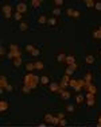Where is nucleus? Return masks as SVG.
Masks as SVG:
<instances>
[{
	"mask_svg": "<svg viewBox=\"0 0 101 127\" xmlns=\"http://www.w3.org/2000/svg\"><path fill=\"white\" fill-rule=\"evenodd\" d=\"M39 81H40V77H38V76L34 74V73H27L23 77V85L30 87L31 89H35Z\"/></svg>",
	"mask_w": 101,
	"mask_h": 127,
	"instance_id": "1",
	"label": "nucleus"
},
{
	"mask_svg": "<svg viewBox=\"0 0 101 127\" xmlns=\"http://www.w3.org/2000/svg\"><path fill=\"white\" fill-rule=\"evenodd\" d=\"M15 11H18V12H20V14H26L27 4L24 3V1H20V3H18L16 7H15Z\"/></svg>",
	"mask_w": 101,
	"mask_h": 127,
	"instance_id": "2",
	"label": "nucleus"
},
{
	"mask_svg": "<svg viewBox=\"0 0 101 127\" xmlns=\"http://www.w3.org/2000/svg\"><path fill=\"white\" fill-rule=\"evenodd\" d=\"M58 93L61 95V99H62V100H69V99H70V96H71L70 92H69V91H66V89H63V91L59 89V92H58Z\"/></svg>",
	"mask_w": 101,
	"mask_h": 127,
	"instance_id": "3",
	"label": "nucleus"
},
{
	"mask_svg": "<svg viewBox=\"0 0 101 127\" xmlns=\"http://www.w3.org/2000/svg\"><path fill=\"white\" fill-rule=\"evenodd\" d=\"M3 14L4 15L13 14V12H12V6H11V4H4V6H3Z\"/></svg>",
	"mask_w": 101,
	"mask_h": 127,
	"instance_id": "4",
	"label": "nucleus"
},
{
	"mask_svg": "<svg viewBox=\"0 0 101 127\" xmlns=\"http://www.w3.org/2000/svg\"><path fill=\"white\" fill-rule=\"evenodd\" d=\"M49 88H50V91L51 92H59V84H57V82H50V84H49Z\"/></svg>",
	"mask_w": 101,
	"mask_h": 127,
	"instance_id": "5",
	"label": "nucleus"
},
{
	"mask_svg": "<svg viewBox=\"0 0 101 127\" xmlns=\"http://www.w3.org/2000/svg\"><path fill=\"white\" fill-rule=\"evenodd\" d=\"M47 24H49L50 27H55V26H58V19H57V18H54V16L49 18V20H47Z\"/></svg>",
	"mask_w": 101,
	"mask_h": 127,
	"instance_id": "6",
	"label": "nucleus"
},
{
	"mask_svg": "<svg viewBox=\"0 0 101 127\" xmlns=\"http://www.w3.org/2000/svg\"><path fill=\"white\" fill-rule=\"evenodd\" d=\"M67 64V66L69 65H73V64H76V57H74L73 54H69L66 55V61H65Z\"/></svg>",
	"mask_w": 101,
	"mask_h": 127,
	"instance_id": "7",
	"label": "nucleus"
},
{
	"mask_svg": "<svg viewBox=\"0 0 101 127\" xmlns=\"http://www.w3.org/2000/svg\"><path fill=\"white\" fill-rule=\"evenodd\" d=\"M7 110H8V103H7L6 100H1V101H0V112L3 114V112H6Z\"/></svg>",
	"mask_w": 101,
	"mask_h": 127,
	"instance_id": "8",
	"label": "nucleus"
},
{
	"mask_svg": "<svg viewBox=\"0 0 101 127\" xmlns=\"http://www.w3.org/2000/svg\"><path fill=\"white\" fill-rule=\"evenodd\" d=\"M40 84L42 85H49L50 84V79H49V76H46V74H43L42 77H40Z\"/></svg>",
	"mask_w": 101,
	"mask_h": 127,
	"instance_id": "9",
	"label": "nucleus"
},
{
	"mask_svg": "<svg viewBox=\"0 0 101 127\" xmlns=\"http://www.w3.org/2000/svg\"><path fill=\"white\" fill-rule=\"evenodd\" d=\"M44 122H46V123L54 124V115H51V114H46V115H44Z\"/></svg>",
	"mask_w": 101,
	"mask_h": 127,
	"instance_id": "10",
	"label": "nucleus"
},
{
	"mask_svg": "<svg viewBox=\"0 0 101 127\" xmlns=\"http://www.w3.org/2000/svg\"><path fill=\"white\" fill-rule=\"evenodd\" d=\"M94 61H96V58H94L92 54H89V55H86V57H85V62H86L88 65H92V64H94Z\"/></svg>",
	"mask_w": 101,
	"mask_h": 127,
	"instance_id": "11",
	"label": "nucleus"
},
{
	"mask_svg": "<svg viewBox=\"0 0 101 127\" xmlns=\"http://www.w3.org/2000/svg\"><path fill=\"white\" fill-rule=\"evenodd\" d=\"M86 89L89 93H93V95H96V92H97V88L93 85V84H89V85H86Z\"/></svg>",
	"mask_w": 101,
	"mask_h": 127,
	"instance_id": "12",
	"label": "nucleus"
},
{
	"mask_svg": "<svg viewBox=\"0 0 101 127\" xmlns=\"http://www.w3.org/2000/svg\"><path fill=\"white\" fill-rule=\"evenodd\" d=\"M47 20H49V18H47L46 15H40V16L38 18V23L39 24H46Z\"/></svg>",
	"mask_w": 101,
	"mask_h": 127,
	"instance_id": "13",
	"label": "nucleus"
},
{
	"mask_svg": "<svg viewBox=\"0 0 101 127\" xmlns=\"http://www.w3.org/2000/svg\"><path fill=\"white\" fill-rule=\"evenodd\" d=\"M8 85V82H7V77L6 76H1L0 77V88H6Z\"/></svg>",
	"mask_w": 101,
	"mask_h": 127,
	"instance_id": "14",
	"label": "nucleus"
},
{
	"mask_svg": "<svg viewBox=\"0 0 101 127\" xmlns=\"http://www.w3.org/2000/svg\"><path fill=\"white\" fill-rule=\"evenodd\" d=\"M92 37H93V39H97V41L98 39H101V33L98 31V28L92 31Z\"/></svg>",
	"mask_w": 101,
	"mask_h": 127,
	"instance_id": "15",
	"label": "nucleus"
},
{
	"mask_svg": "<svg viewBox=\"0 0 101 127\" xmlns=\"http://www.w3.org/2000/svg\"><path fill=\"white\" fill-rule=\"evenodd\" d=\"M55 60H57V62H65L66 61V54H65V53H59Z\"/></svg>",
	"mask_w": 101,
	"mask_h": 127,
	"instance_id": "16",
	"label": "nucleus"
},
{
	"mask_svg": "<svg viewBox=\"0 0 101 127\" xmlns=\"http://www.w3.org/2000/svg\"><path fill=\"white\" fill-rule=\"evenodd\" d=\"M22 18H23V14H20V12H18V11H13V19H15V20L23 22L22 20Z\"/></svg>",
	"mask_w": 101,
	"mask_h": 127,
	"instance_id": "17",
	"label": "nucleus"
},
{
	"mask_svg": "<svg viewBox=\"0 0 101 127\" xmlns=\"http://www.w3.org/2000/svg\"><path fill=\"white\" fill-rule=\"evenodd\" d=\"M22 64H23V61H22V57H15V58H13V65L16 66V68H19Z\"/></svg>",
	"mask_w": 101,
	"mask_h": 127,
	"instance_id": "18",
	"label": "nucleus"
},
{
	"mask_svg": "<svg viewBox=\"0 0 101 127\" xmlns=\"http://www.w3.org/2000/svg\"><path fill=\"white\" fill-rule=\"evenodd\" d=\"M26 69L28 70V73H31V70L35 69V62H27L26 64Z\"/></svg>",
	"mask_w": 101,
	"mask_h": 127,
	"instance_id": "19",
	"label": "nucleus"
},
{
	"mask_svg": "<svg viewBox=\"0 0 101 127\" xmlns=\"http://www.w3.org/2000/svg\"><path fill=\"white\" fill-rule=\"evenodd\" d=\"M19 30H20V31H27V30H28V24H27L26 22H20Z\"/></svg>",
	"mask_w": 101,
	"mask_h": 127,
	"instance_id": "20",
	"label": "nucleus"
},
{
	"mask_svg": "<svg viewBox=\"0 0 101 127\" xmlns=\"http://www.w3.org/2000/svg\"><path fill=\"white\" fill-rule=\"evenodd\" d=\"M65 110H66V112L71 114V112H74V111H76V107H74L73 104H67V106L65 107Z\"/></svg>",
	"mask_w": 101,
	"mask_h": 127,
	"instance_id": "21",
	"label": "nucleus"
},
{
	"mask_svg": "<svg viewBox=\"0 0 101 127\" xmlns=\"http://www.w3.org/2000/svg\"><path fill=\"white\" fill-rule=\"evenodd\" d=\"M40 4H42V1H40V0H32V1H31V6H32L34 8H39Z\"/></svg>",
	"mask_w": 101,
	"mask_h": 127,
	"instance_id": "22",
	"label": "nucleus"
},
{
	"mask_svg": "<svg viewBox=\"0 0 101 127\" xmlns=\"http://www.w3.org/2000/svg\"><path fill=\"white\" fill-rule=\"evenodd\" d=\"M94 4H96V1H93V0H86L85 1V6L88 8H94Z\"/></svg>",
	"mask_w": 101,
	"mask_h": 127,
	"instance_id": "23",
	"label": "nucleus"
},
{
	"mask_svg": "<svg viewBox=\"0 0 101 127\" xmlns=\"http://www.w3.org/2000/svg\"><path fill=\"white\" fill-rule=\"evenodd\" d=\"M84 80H85V82H86V85H89V84H90V80H92V73H90V72H88Z\"/></svg>",
	"mask_w": 101,
	"mask_h": 127,
	"instance_id": "24",
	"label": "nucleus"
},
{
	"mask_svg": "<svg viewBox=\"0 0 101 127\" xmlns=\"http://www.w3.org/2000/svg\"><path fill=\"white\" fill-rule=\"evenodd\" d=\"M84 101H85V97L82 96V95H78V96L76 97V103L77 104H82Z\"/></svg>",
	"mask_w": 101,
	"mask_h": 127,
	"instance_id": "25",
	"label": "nucleus"
},
{
	"mask_svg": "<svg viewBox=\"0 0 101 127\" xmlns=\"http://www.w3.org/2000/svg\"><path fill=\"white\" fill-rule=\"evenodd\" d=\"M61 14H62V11H61V8H54V10H53V16H54V18L59 16Z\"/></svg>",
	"mask_w": 101,
	"mask_h": 127,
	"instance_id": "26",
	"label": "nucleus"
},
{
	"mask_svg": "<svg viewBox=\"0 0 101 127\" xmlns=\"http://www.w3.org/2000/svg\"><path fill=\"white\" fill-rule=\"evenodd\" d=\"M34 49H35V46H34V45H27L26 46V53H30V54H31V53L34 52Z\"/></svg>",
	"mask_w": 101,
	"mask_h": 127,
	"instance_id": "27",
	"label": "nucleus"
},
{
	"mask_svg": "<svg viewBox=\"0 0 101 127\" xmlns=\"http://www.w3.org/2000/svg\"><path fill=\"white\" fill-rule=\"evenodd\" d=\"M86 104H88V107H94V104H96V100H94V99H88V100H86Z\"/></svg>",
	"mask_w": 101,
	"mask_h": 127,
	"instance_id": "28",
	"label": "nucleus"
},
{
	"mask_svg": "<svg viewBox=\"0 0 101 127\" xmlns=\"http://www.w3.org/2000/svg\"><path fill=\"white\" fill-rule=\"evenodd\" d=\"M44 66H43V62H35V69H38V70H42Z\"/></svg>",
	"mask_w": 101,
	"mask_h": 127,
	"instance_id": "29",
	"label": "nucleus"
},
{
	"mask_svg": "<svg viewBox=\"0 0 101 127\" xmlns=\"http://www.w3.org/2000/svg\"><path fill=\"white\" fill-rule=\"evenodd\" d=\"M54 6H55V8H59L61 6H63V0H55L54 1Z\"/></svg>",
	"mask_w": 101,
	"mask_h": 127,
	"instance_id": "30",
	"label": "nucleus"
},
{
	"mask_svg": "<svg viewBox=\"0 0 101 127\" xmlns=\"http://www.w3.org/2000/svg\"><path fill=\"white\" fill-rule=\"evenodd\" d=\"M31 91H32V89H31L30 87H27V85H23V88H22V92H23V93H30Z\"/></svg>",
	"mask_w": 101,
	"mask_h": 127,
	"instance_id": "31",
	"label": "nucleus"
},
{
	"mask_svg": "<svg viewBox=\"0 0 101 127\" xmlns=\"http://www.w3.org/2000/svg\"><path fill=\"white\" fill-rule=\"evenodd\" d=\"M73 14H74V8H67V10H66V15H67V16H71V18H73Z\"/></svg>",
	"mask_w": 101,
	"mask_h": 127,
	"instance_id": "32",
	"label": "nucleus"
},
{
	"mask_svg": "<svg viewBox=\"0 0 101 127\" xmlns=\"http://www.w3.org/2000/svg\"><path fill=\"white\" fill-rule=\"evenodd\" d=\"M31 55H34V57H38V55H40V50L35 47V49H34V52L31 53Z\"/></svg>",
	"mask_w": 101,
	"mask_h": 127,
	"instance_id": "33",
	"label": "nucleus"
},
{
	"mask_svg": "<svg viewBox=\"0 0 101 127\" xmlns=\"http://www.w3.org/2000/svg\"><path fill=\"white\" fill-rule=\"evenodd\" d=\"M73 18H74V19H78V18H81V12H80V11H78V10H74Z\"/></svg>",
	"mask_w": 101,
	"mask_h": 127,
	"instance_id": "34",
	"label": "nucleus"
},
{
	"mask_svg": "<svg viewBox=\"0 0 101 127\" xmlns=\"http://www.w3.org/2000/svg\"><path fill=\"white\" fill-rule=\"evenodd\" d=\"M94 10L101 11V1H96V4H94Z\"/></svg>",
	"mask_w": 101,
	"mask_h": 127,
	"instance_id": "35",
	"label": "nucleus"
},
{
	"mask_svg": "<svg viewBox=\"0 0 101 127\" xmlns=\"http://www.w3.org/2000/svg\"><path fill=\"white\" fill-rule=\"evenodd\" d=\"M55 118H57L58 120H62V119H65V115L62 112H59V114H57V115H55Z\"/></svg>",
	"mask_w": 101,
	"mask_h": 127,
	"instance_id": "36",
	"label": "nucleus"
},
{
	"mask_svg": "<svg viewBox=\"0 0 101 127\" xmlns=\"http://www.w3.org/2000/svg\"><path fill=\"white\" fill-rule=\"evenodd\" d=\"M77 84H78V81H76L73 79H70V81H69V85H71V87H76Z\"/></svg>",
	"mask_w": 101,
	"mask_h": 127,
	"instance_id": "37",
	"label": "nucleus"
},
{
	"mask_svg": "<svg viewBox=\"0 0 101 127\" xmlns=\"http://www.w3.org/2000/svg\"><path fill=\"white\" fill-rule=\"evenodd\" d=\"M73 72H74V70H71V69L69 68V66H67V68H66V74L69 76V77H70V76L73 74Z\"/></svg>",
	"mask_w": 101,
	"mask_h": 127,
	"instance_id": "38",
	"label": "nucleus"
},
{
	"mask_svg": "<svg viewBox=\"0 0 101 127\" xmlns=\"http://www.w3.org/2000/svg\"><path fill=\"white\" fill-rule=\"evenodd\" d=\"M6 91H7V92H12V91H13V87L11 85V84H8V85L6 87Z\"/></svg>",
	"mask_w": 101,
	"mask_h": 127,
	"instance_id": "39",
	"label": "nucleus"
},
{
	"mask_svg": "<svg viewBox=\"0 0 101 127\" xmlns=\"http://www.w3.org/2000/svg\"><path fill=\"white\" fill-rule=\"evenodd\" d=\"M85 99H94V95H93V93H89V92H88L86 93V96H85Z\"/></svg>",
	"mask_w": 101,
	"mask_h": 127,
	"instance_id": "40",
	"label": "nucleus"
},
{
	"mask_svg": "<svg viewBox=\"0 0 101 127\" xmlns=\"http://www.w3.org/2000/svg\"><path fill=\"white\" fill-rule=\"evenodd\" d=\"M11 52L16 53V52H18V46H16V45H11Z\"/></svg>",
	"mask_w": 101,
	"mask_h": 127,
	"instance_id": "41",
	"label": "nucleus"
},
{
	"mask_svg": "<svg viewBox=\"0 0 101 127\" xmlns=\"http://www.w3.org/2000/svg\"><path fill=\"white\" fill-rule=\"evenodd\" d=\"M66 123H67V122H66V119H62V120H59V124H61V127H65V126H66Z\"/></svg>",
	"mask_w": 101,
	"mask_h": 127,
	"instance_id": "42",
	"label": "nucleus"
},
{
	"mask_svg": "<svg viewBox=\"0 0 101 127\" xmlns=\"http://www.w3.org/2000/svg\"><path fill=\"white\" fill-rule=\"evenodd\" d=\"M69 68L71 69V70H76V69L78 68V65H77V62H76V64H73V65H69Z\"/></svg>",
	"mask_w": 101,
	"mask_h": 127,
	"instance_id": "43",
	"label": "nucleus"
},
{
	"mask_svg": "<svg viewBox=\"0 0 101 127\" xmlns=\"http://www.w3.org/2000/svg\"><path fill=\"white\" fill-rule=\"evenodd\" d=\"M0 54H1V57H4V54H6V49H4L3 46L0 47Z\"/></svg>",
	"mask_w": 101,
	"mask_h": 127,
	"instance_id": "44",
	"label": "nucleus"
},
{
	"mask_svg": "<svg viewBox=\"0 0 101 127\" xmlns=\"http://www.w3.org/2000/svg\"><path fill=\"white\" fill-rule=\"evenodd\" d=\"M74 88H76V91H77V92H81V89H82V87H81V85H78V84H77L76 87H74Z\"/></svg>",
	"mask_w": 101,
	"mask_h": 127,
	"instance_id": "45",
	"label": "nucleus"
},
{
	"mask_svg": "<svg viewBox=\"0 0 101 127\" xmlns=\"http://www.w3.org/2000/svg\"><path fill=\"white\" fill-rule=\"evenodd\" d=\"M38 127H47V126H46V123H40V124H38Z\"/></svg>",
	"mask_w": 101,
	"mask_h": 127,
	"instance_id": "46",
	"label": "nucleus"
},
{
	"mask_svg": "<svg viewBox=\"0 0 101 127\" xmlns=\"http://www.w3.org/2000/svg\"><path fill=\"white\" fill-rule=\"evenodd\" d=\"M97 127H101V116H100V119H98V126Z\"/></svg>",
	"mask_w": 101,
	"mask_h": 127,
	"instance_id": "47",
	"label": "nucleus"
},
{
	"mask_svg": "<svg viewBox=\"0 0 101 127\" xmlns=\"http://www.w3.org/2000/svg\"><path fill=\"white\" fill-rule=\"evenodd\" d=\"M98 31H100V33H101V26H100V27H98Z\"/></svg>",
	"mask_w": 101,
	"mask_h": 127,
	"instance_id": "48",
	"label": "nucleus"
},
{
	"mask_svg": "<svg viewBox=\"0 0 101 127\" xmlns=\"http://www.w3.org/2000/svg\"><path fill=\"white\" fill-rule=\"evenodd\" d=\"M98 53H100V55H101V49H100V50H98Z\"/></svg>",
	"mask_w": 101,
	"mask_h": 127,
	"instance_id": "49",
	"label": "nucleus"
},
{
	"mask_svg": "<svg viewBox=\"0 0 101 127\" xmlns=\"http://www.w3.org/2000/svg\"><path fill=\"white\" fill-rule=\"evenodd\" d=\"M100 72H101V66H100Z\"/></svg>",
	"mask_w": 101,
	"mask_h": 127,
	"instance_id": "50",
	"label": "nucleus"
},
{
	"mask_svg": "<svg viewBox=\"0 0 101 127\" xmlns=\"http://www.w3.org/2000/svg\"><path fill=\"white\" fill-rule=\"evenodd\" d=\"M55 127H61V126H55Z\"/></svg>",
	"mask_w": 101,
	"mask_h": 127,
	"instance_id": "51",
	"label": "nucleus"
},
{
	"mask_svg": "<svg viewBox=\"0 0 101 127\" xmlns=\"http://www.w3.org/2000/svg\"><path fill=\"white\" fill-rule=\"evenodd\" d=\"M35 127H38V126H35Z\"/></svg>",
	"mask_w": 101,
	"mask_h": 127,
	"instance_id": "52",
	"label": "nucleus"
}]
</instances>
